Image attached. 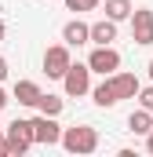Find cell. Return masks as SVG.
I'll return each instance as SVG.
<instances>
[{
  "mask_svg": "<svg viewBox=\"0 0 153 157\" xmlns=\"http://www.w3.org/2000/svg\"><path fill=\"white\" fill-rule=\"evenodd\" d=\"M69 44H55V48H47L44 51V73L47 77H55V80H62V73L69 70Z\"/></svg>",
  "mask_w": 153,
  "mask_h": 157,
  "instance_id": "52a82bcc",
  "label": "cell"
},
{
  "mask_svg": "<svg viewBox=\"0 0 153 157\" xmlns=\"http://www.w3.org/2000/svg\"><path fill=\"white\" fill-rule=\"evenodd\" d=\"M15 99H18V106H37L40 84L37 80H18V84H15Z\"/></svg>",
  "mask_w": 153,
  "mask_h": 157,
  "instance_id": "8fae6325",
  "label": "cell"
},
{
  "mask_svg": "<svg viewBox=\"0 0 153 157\" xmlns=\"http://www.w3.org/2000/svg\"><path fill=\"white\" fill-rule=\"evenodd\" d=\"M135 99H139V106H142V110H150V113H153V84H150V88H142V84H139Z\"/></svg>",
  "mask_w": 153,
  "mask_h": 157,
  "instance_id": "2e32d148",
  "label": "cell"
},
{
  "mask_svg": "<svg viewBox=\"0 0 153 157\" xmlns=\"http://www.w3.org/2000/svg\"><path fill=\"white\" fill-rule=\"evenodd\" d=\"M62 88H66L69 99L88 95L91 91V70H88V62H69V70L62 73Z\"/></svg>",
  "mask_w": 153,
  "mask_h": 157,
  "instance_id": "277c9868",
  "label": "cell"
},
{
  "mask_svg": "<svg viewBox=\"0 0 153 157\" xmlns=\"http://www.w3.org/2000/svg\"><path fill=\"white\" fill-rule=\"evenodd\" d=\"M66 7L80 15V11H95V7H99V0H66Z\"/></svg>",
  "mask_w": 153,
  "mask_h": 157,
  "instance_id": "e0dca14e",
  "label": "cell"
},
{
  "mask_svg": "<svg viewBox=\"0 0 153 157\" xmlns=\"http://www.w3.org/2000/svg\"><path fill=\"white\" fill-rule=\"evenodd\" d=\"M88 95H91V99H95V106H102V110L117 106V95H113V88H110V80H106V77H102V84H95Z\"/></svg>",
  "mask_w": 153,
  "mask_h": 157,
  "instance_id": "7c38bea8",
  "label": "cell"
},
{
  "mask_svg": "<svg viewBox=\"0 0 153 157\" xmlns=\"http://www.w3.org/2000/svg\"><path fill=\"white\" fill-rule=\"evenodd\" d=\"M146 150H150V154H153V128H150V132H146Z\"/></svg>",
  "mask_w": 153,
  "mask_h": 157,
  "instance_id": "44dd1931",
  "label": "cell"
},
{
  "mask_svg": "<svg viewBox=\"0 0 153 157\" xmlns=\"http://www.w3.org/2000/svg\"><path fill=\"white\" fill-rule=\"evenodd\" d=\"M110 88H113V95H117V102H120V99H135V91H139V77H135V73H120V70H117V73H110Z\"/></svg>",
  "mask_w": 153,
  "mask_h": 157,
  "instance_id": "ba28073f",
  "label": "cell"
},
{
  "mask_svg": "<svg viewBox=\"0 0 153 157\" xmlns=\"http://www.w3.org/2000/svg\"><path fill=\"white\" fill-rule=\"evenodd\" d=\"M0 40H4V22H0Z\"/></svg>",
  "mask_w": 153,
  "mask_h": 157,
  "instance_id": "603a6c76",
  "label": "cell"
},
{
  "mask_svg": "<svg viewBox=\"0 0 153 157\" xmlns=\"http://www.w3.org/2000/svg\"><path fill=\"white\" fill-rule=\"evenodd\" d=\"M150 80H153V59H150Z\"/></svg>",
  "mask_w": 153,
  "mask_h": 157,
  "instance_id": "7402d4cb",
  "label": "cell"
},
{
  "mask_svg": "<svg viewBox=\"0 0 153 157\" xmlns=\"http://www.w3.org/2000/svg\"><path fill=\"white\" fill-rule=\"evenodd\" d=\"M37 110H40V113H47V117H58V113H62V99H58V95H44V91H40Z\"/></svg>",
  "mask_w": 153,
  "mask_h": 157,
  "instance_id": "9a60e30c",
  "label": "cell"
},
{
  "mask_svg": "<svg viewBox=\"0 0 153 157\" xmlns=\"http://www.w3.org/2000/svg\"><path fill=\"white\" fill-rule=\"evenodd\" d=\"M62 44H69V48L88 44V22H80V18L66 22V26H62Z\"/></svg>",
  "mask_w": 153,
  "mask_h": 157,
  "instance_id": "30bf717a",
  "label": "cell"
},
{
  "mask_svg": "<svg viewBox=\"0 0 153 157\" xmlns=\"http://www.w3.org/2000/svg\"><path fill=\"white\" fill-rule=\"evenodd\" d=\"M33 121V143L40 146H55L58 139H62V124L55 117H47V113H40V117H29Z\"/></svg>",
  "mask_w": 153,
  "mask_h": 157,
  "instance_id": "8992f818",
  "label": "cell"
},
{
  "mask_svg": "<svg viewBox=\"0 0 153 157\" xmlns=\"http://www.w3.org/2000/svg\"><path fill=\"white\" fill-rule=\"evenodd\" d=\"M128 18H131V40L142 44V48L153 44V11L150 7H131Z\"/></svg>",
  "mask_w": 153,
  "mask_h": 157,
  "instance_id": "5b68a950",
  "label": "cell"
},
{
  "mask_svg": "<svg viewBox=\"0 0 153 157\" xmlns=\"http://www.w3.org/2000/svg\"><path fill=\"white\" fill-rule=\"evenodd\" d=\"M0 80H7V59L0 55Z\"/></svg>",
  "mask_w": 153,
  "mask_h": 157,
  "instance_id": "ac0fdd59",
  "label": "cell"
},
{
  "mask_svg": "<svg viewBox=\"0 0 153 157\" xmlns=\"http://www.w3.org/2000/svg\"><path fill=\"white\" fill-rule=\"evenodd\" d=\"M128 15H131V0H106V18L124 22Z\"/></svg>",
  "mask_w": 153,
  "mask_h": 157,
  "instance_id": "5bb4252c",
  "label": "cell"
},
{
  "mask_svg": "<svg viewBox=\"0 0 153 157\" xmlns=\"http://www.w3.org/2000/svg\"><path fill=\"white\" fill-rule=\"evenodd\" d=\"M7 102H11V99H7V91L0 88V113H4V106H7Z\"/></svg>",
  "mask_w": 153,
  "mask_h": 157,
  "instance_id": "d6986e66",
  "label": "cell"
},
{
  "mask_svg": "<svg viewBox=\"0 0 153 157\" xmlns=\"http://www.w3.org/2000/svg\"><path fill=\"white\" fill-rule=\"evenodd\" d=\"M88 40L91 44H113L117 40V22L113 18H99L95 26H88Z\"/></svg>",
  "mask_w": 153,
  "mask_h": 157,
  "instance_id": "9c48e42d",
  "label": "cell"
},
{
  "mask_svg": "<svg viewBox=\"0 0 153 157\" xmlns=\"http://www.w3.org/2000/svg\"><path fill=\"white\" fill-rule=\"evenodd\" d=\"M69 154H95L99 150V132L91 124H73V128H62V139H58Z\"/></svg>",
  "mask_w": 153,
  "mask_h": 157,
  "instance_id": "6da1fadb",
  "label": "cell"
},
{
  "mask_svg": "<svg viewBox=\"0 0 153 157\" xmlns=\"http://www.w3.org/2000/svg\"><path fill=\"white\" fill-rule=\"evenodd\" d=\"M0 157H7V135H0Z\"/></svg>",
  "mask_w": 153,
  "mask_h": 157,
  "instance_id": "ffe728a7",
  "label": "cell"
},
{
  "mask_svg": "<svg viewBox=\"0 0 153 157\" xmlns=\"http://www.w3.org/2000/svg\"><path fill=\"white\" fill-rule=\"evenodd\" d=\"M88 70L99 73V77L117 73V70H120V51H117L113 44H95V51L88 55Z\"/></svg>",
  "mask_w": 153,
  "mask_h": 157,
  "instance_id": "3957f363",
  "label": "cell"
},
{
  "mask_svg": "<svg viewBox=\"0 0 153 157\" xmlns=\"http://www.w3.org/2000/svg\"><path fill=\"white\" fill-rule=\"evenodd\" d=\"M33 146V121L18 117L7 124V157H22Z\"/></svg>",
  "mask_w": 153,
  "mask_h": 157,
  "instance_id": "7a4b0ae2",
  "label": "cell"
},
{
  "mask_svg": "<svg viewBox=\"0 0 153 157\" xmlns=\"http://www.w3.org/2000/svg\"><path fill=\"white\" fill-rule=\"evenodd\" d=\"M128 128H131L135 135H146V132L153 128V113H150V110H142V106H139V110H135V113L128 117Z\"/></svg>",
  "mask_w": 153,
  "mask_h": 157,
  "instance_id": "4fadbf2b",
  "label": "cell"
}]
</instances>
